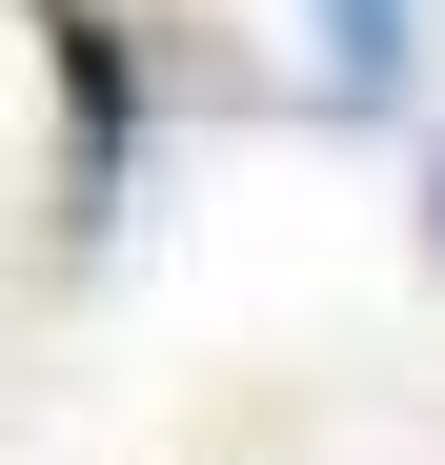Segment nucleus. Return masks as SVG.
I'll use <instances>...</instances> for the list:
<instances>
[{
  "label": "nucleus",
  "instance_id": "1",
  "mask_svg": "<svg viewBox=\"0 0 445 465\" xmlns=\"http://www.w3.org/2000/svg\"><path fill=\"white\" fill-rule=\"evenodd\" d=\"M41 41H61V223H102L122 203V142H142V41L102 21V0H41Z\"/></svg>",
  "mask_w": 445,
  "mask_h": 465
},
{
  "label": "nucleus",
  "instance_id": "2",
  "mask_svg": "<svg viewBox=\"0 0 445 465\" xmlns=\"http://www.w3.org/2000/svg\"><path fill=\"white\" fill-rule=\"evenodd\" d=\"M324 82L344 102H405V0H324Z\"/></svg>",
  "mask_w": 445,
  "mask_h": 465
}]
</instances>
